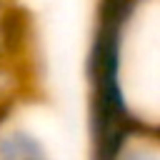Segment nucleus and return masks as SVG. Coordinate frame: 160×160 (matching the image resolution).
<instances>
[{"instance_id":"nucleus-1","label":"nucleus","mask_w":160,"mask_h":160,"mask_svg":"<svg viewBox=\"0 0 160 160\" xmlns=\"http://www.w3.org/2000/svg\"><path fill=\"white\" fill-rule=\"evenodd\" d=\"M98 130H160V0H108L90 52Z\"/></svg>"},{"instance_id":"nucleus-2","label":"nucleus","mask_w":160,"mask_h":160,"mask_svg":"<svg viewBox=\"0 0 160 160\" xmlns=\"http://www.w3.org/2000/svg\"><path fill=\"white\" fill-rule=\"evenodd\" d=\"M98 160H160V130L140 125L98 130Z\"/></svg>"},{"instance_id":"nucleus-3","label":"nucleus","mask_w":160,"mask_h":160,"mask_svg":"<svg viewBox=\"0 0 160 160\" xmlns=\"http://www.w3.org/2000/svg\"><path fill=\"white\" fill-rule=\"evenodd\" d=\"M0 160H55L45 132L20 118V105L0 120Z\"/></svg>"}]
</instances>
